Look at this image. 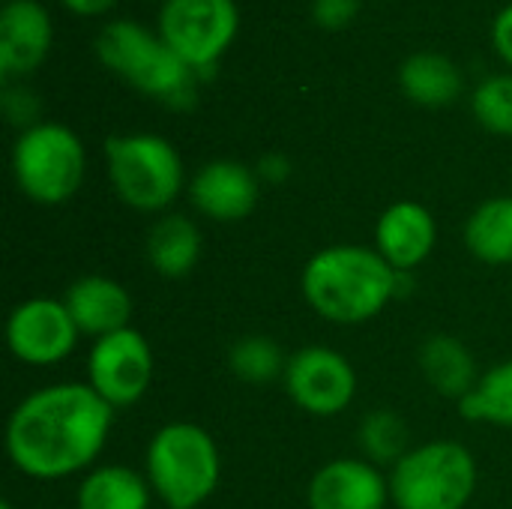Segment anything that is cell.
Returning <instances> with one entry per match:
<instances>
[{
	"instance_id": "6da1fadb",
	"label": "cell",
	"mask_w": 512,
	"mask_h": 509,
	"mask_svg": "<svg viewBox=\"0 0 512 509\" xmlns=\"http://www.w3.org/2000/svg\"><path fill=\"white\" fill-rule=\"evenodd\" d=\"M114 426V408L84 384L24 396L6 423V456L30 480H66L90 468Z\"/></svg>"
},
{
	"instance_id": "7a4b0ae2",
	"label": "cell",
	"mask_w": 512,
	"mask_h": 509,
	"mask_svg": "<svg viewBox=\"0 0 512 509\" xmlns=\"http://www.w3.org/2000/svg\"><path fill=\"white\" fill-rule=\"evenodd\" d=\"M303 300L330 324H366L399 297V270L378 249L339 243L315 252L300 276Z\"/></svg>"
},
{
	"instance_id": "3957f363",
	"label": "cell",
	"mask_w": 512,
	"mask_h": 509,
	"mask_svg": "<svg viewBox=\"0 0 512 509\" xmlns=\"http://www.w3.org/2000/svg\"><path fill=\"white\" fill-rule=\"evenodd\" d=\"M96 57L114 75L126 78L144 96L165 102L168 108L186 111L195 105L198 75L183 63L159 33L135 21H111L96 36Z\"/></svg>"
},
{
	"instance_id": "277c9868",
	"label": "cell",
	"mask_w": 512,
	"mask_h": 509,
	"mask_svg": "<svg viewBox=\"0 0 512 509\" xmlns=\"http://www.w3.org/2000/svg\"><path fill=\"white\" fill-rule=\"evenodd\" d=\"M147 480L168 509H198L219 486L222 459L213 435L195 423H168L147 444Z\"/></svg>"
},
{
	"instance_id": "5b68a950",
	"label": "cell",
	"mask_w": 512,
	"mask_h": 509,
	"mask_svg": "<svg viewBox=\"0 0 512 509\" xmlns=\"http://www.w3.org/2000/svg\"><path fill=\"white\" fill-rule=\"evenodd\" d=\"M105 168L114 195L138 213H165L183 192V159L168 138L153 132L111 135Z\"/></svg>"
},
{
	"instance_id": "8992f818",
	"label": "cell",
	"mask_w": 512,
	"mask_h": 509,
	"mask_svg": "<svg viewBox=\"0 0 512 509\" xmlns=\"http://www.w3.org/2000/svg\"><path fill=\"white\" fill-rule=\"evenodd\" d=\"M396 509H465L477 492V459L465 444L429 441L390 468Z\"/></svg>"
},
{
	"instance_id": "52a82bcc",
	"label": "cell",
	"mask_w": 512,
	"mask_h": 509,
	"mask_svg": "<svg viewBox=\"0 0 512 509\" xmlns=\"http://www.w3.org/2000/svg\"><path fill=\"white\" fill-rule=\"evenodd\" d=\"M87 153L81 138L54 120L18 132L12 144V177L24 198L42 207L66 204L84 183Z\"/></svg>"
},
{
	"instance_id": "ba28073f",
	"label": "cell",
	"mask_w": 512,
	"mask_h": 509,
	"mask_svg": "<svg viewBox=\"0 0 512 509\" xmlns=\"http://www.w3.org/2000/svg\"><path fill=\"white\" fill-rule=\"evenodd\" d=\"M240 27L234 0H165L159 12L162 42L195 69L210 75Z\"/></svg>"
},
{
	"instance_id": "9c48e42d",
	"label": "cell",
	"mask_w": 512,
	"mask_h": 509,
	"mask_svg": "<svg viewBox=\"0 0 512 509\" xmlns=\"http://www.w3.org/2000/svg\"><path fill=\"white\" fill-rule=\"evenodd\" d=\"M153 381V351L144 333L123 327L93 342L87 354V384L114 411L144 399Z\"/></svg>"
},
{
	"instance_id": "30bf717a",
	"label": "cell",
	"mask_w": 512,
	"mask_h": 509,
	"mask_svg": "<svg viewBox=\"0 0 512 509\" xmlns=\"http://www.w3.org/2000/svg\"><path fill=\"white\" fill-rule=\"evenodd\" d=\"M291 402L312 417H336L357 396V372L351 360L333 348L309 345L288 357L282 375Z\"/></svg>"
},
{
	"instance_id": "8fae6325",
	"label": "cell",
	"mask_w": 512,
	"mask_h": 509,
	"mask_svg": "<svg viewBox=\"0 0 512 509\" xmlns=\"http://www.w3.org/2000/svg\"><path fill=\"white\" fill-rule=\"evenodd\" d=\"M78 339H81V333H78L69 309L63 306V300L30 297V300L18 303L6 321L9 354L18 363L33 366V369L63 363L75 351Z\"/></svg>"
},
{
	"instance_id": "7c38bea8",
	"label": "cell",
	"mask_w": 512,
	"mask_h": 509,
	"mask_svg": "<svg viewBox=\"0 0 512 509\" xmlns=\"http://www.w3.org/2000/svg\"><path fill=\"white\" fill-rule=\"evenodd\" d=\"M261 180L258 174L234 159H213L201 165L189 183L192 207L213 222H240L258 207Z\"/></svg>"
},
{
	"instance_id": "4fadbf2b",
	"label": "cell",
	"mask_w": 512,
	"mask_h": 509,
	"mask_svg": "<svg viewBox=\"0 0 512 509\" xmlns=\"http://www.w3.org/2000/svg\"><path fill=\"white\" fill-rule=\"evenodd\" d=\"M309 509H384L390 504V477L369 459H333L315 471Z\"/></svg>"
},
{
	"instance_id": "5bb4252c",
	"label": "cell",
	"mask_w": 512,
	"mask_h": 509,
	"mask_svg": "<svg viewBox=\"0 0 512 509\" xmlns=\"http://www.w3.org/2000/svg\"><path fill=\"white\" fill-rule=\"evenodd\" d=\"M51 15L39 0H6L0 9V75H30L51 51Z\"/></svg>"
},
{
	"instance_id": "9a60e30c",
	"label": "cell",
	"mask_w": 512,
	"mask_h": 509,
	"mask_svg": "<svg viewBox=\"0 0 512 509\" xmlns=\"http://www.w3.org/2000/svg\"><path fill=\"white\" fill-rule=\"evenodd\" d=\"M438 243V222L420 201H396L375 222V249L399 273H414Z\"/></svg>"
},
{
	"instance_id": "2e32d148",
	"label": "cell",
	"mask_w": 512,
	"mask_h": 509,
	"mask_svg": "<svg viewBox=\"0 0 512 509\" xmlns=\"http://www.w3.org/2000/svg\"><path fill=\"white\" fill-rule=\"evenodd\" d=\"M63 306L69 309L75 327L81 336H90L93 342L129 327L132 318V297L129 291L108 279V276H81L63 291Z\"/></svg>"
},
{
	"instance_id": "e0dca14e",
	"label": "cell",
	"mask_w": 512,
	"mask_h": 509,
	"mask_svg": "<svg viewBox=\"0 0 512 509\" xmlns=\"http://www.w3.org/2000/svg\"><path fill=\"white\" fill-rule=\"evenodd\" d=\"M420 372L435 393L456 402H462L480 381L471 348L450 333H435L420 345Z\"/></svg>"
},
{
	"instance_id": "ac0fdd59",
	"label": "cell",
	"mask_w": 512,
	"mask_h": 509,
	"mask_svg": "<svg viewBox=\"0 0 512 509\" xmlns=\"http://www.w3.org/2000/svg\"><path fill=\"white\" fill-rule=\"evenodd\" d=\"M144 255L162 279H183L201 258V231L183 213H162L144 237Z\"/></svg>"
},
{
	"instance_id": "d6986e66",
	"label": "cell",
	"mask_w": 512,
	"mask_h": 509,
	"mask_svg": "<svg viewBox=\"0 0 512 509\" xmlns=\"http://www.w3.org/2000/svg\"><path fill=\"white\" fill-rule=\"evenodd\" d=\"M399 87L402 93L426 108H444L462 93V72L459 66L438 51H417L402 60L399 66Z\"/></svg>"
},
{
	"instance_id": "ffe728a7",
	"label": "cell",
	"mask_w": 512,
	"mask_h": 509,
	"mask_svg": "<svg viewBox=\"0 0 512 509\" xmlns=\"http://www.w3.org/2000/svg\"><path fill=\"white\" fill-rule=\"evenodd\" d=\"M150 480L126 465H99L78 486V509H150Z\"/></svg>"
},
{
	"instance_id": "44dd1931",
	"label": "cell",
	"mask_w": 512,
	"mask_h": 509,
	"mask_svg": "<svg viewBox=\"0 0 512 509\" xmlns=\"http://www.w3.org/2000/svg\"><path fill=\"white\" fill-rule=\"evenodd\" d=\"M465 246L489 267L512 264V195H495L468 216Z\"/></svg>"
},
{
	"instance_id": "7402d4cb",
	"label": "cell",
	"mask_w": 512,
	"mask_h": 509,
	"mask_svg": "<svg viewBox=\"0 0 512 509\" xmlns=\"http://www.w3.org/2000/svg\"><path fill=\"white\" fill-rule=\"evenodd\" d=\"M357 447L372 465L393 468L411 453V426L390 408L369 411L357 426Z\"/></svg>"
},
{
	"instance_id": "603a6c76",
	"label": "cell",
	"mask_w": 512,
	"mask_h": 509,
	"mask_svg": "<svg viewBox=\"0 0 512 509\" xmlns=\"http://www.w3.org/2000/svg\"><path fill=\"white\" fill-rule=\"evenodd\" d=\"M459 411L471 423L510 426L512 429V360L486 369L477 387L459 402Z\"/></svg>"
},
{
	"instance_id": "cb8c5ba5",
	"label": "cell",
	"mask_w": 512,
	"mask_h": 509,
	"mask_svg": "<svg viewBox=\"0 0 512 509\" xmlns=\"http://www.w3.org/2000/svg\"><path fill=\"white\" fill-rule=\"evenodd\" d=\"M288 357L282 354L279 342L261 333L243 336L228 351V369L234 378L246 384H273L285 375Z\"/></svg>"
},
{
	"instance_id": "d4e9b609",
	"label": "cell",
	"mask_w": 512,
	"mask_h": 509,
	"mask_svg": "<svg viewBox=\"0 0 512 509\" xmlns=\"http://www.w3.org/2000/svg\"><path fill=\"white\" fill-rule=\"evenodd\" d=\"M471 111L486 132L512 138V72L483 78L471 96Z\"/></svg>"
},
{
	"instance_id": "484cf974",
	"label": "cell",
	"mask_w": 512,
	"mask_h": 509,
	"mask_svg": "<svg viewBox=\"0 0 512 509\" xmlns=\"http://www.w3.org/2000/svg\"><path fill=\"white\" fill-rule=\"evenodd\" d=\"M0 105H3L6 120H9L12 126H18L21 132L30 129V126H36V123H42V120H36V117H39V99H36L27 87H18V84H9V81H6Z\"/></svg>"
},
{
	"instance_id": "4316f807",
	"label": "cell",
	"mask_w": 512,
	"mask_h": 509,
	"mask_svg": "<svg viewBox=\"0 0 512 509\" xmlns=\"http://www.w3.org/2000/svg\"><path fill=\"white\" fill-rule=\"evenodd\" d=\"M360 9V0H312V18L315 24L327 30H339L354 21Z\"/></svg>"
},
{
	"instance_id": "83f0119b",
	"label": "cell",
	"mask_w": 512,
	"mask_h": 509,
	"mask_svg": "<svg viewBox=\"0 0 512 509\" xmlns=\"http://www.w3.org/2000/svg\"><path fill=\"white\" fill-rule=\"evenodd\" d=\"M492 45H495V51L501 54V60L512 66V3H507V6L495 15V24H492Z\"/></svg>"
},
{
	"instance_id": "f1b7e54d",
	"label": "cell",
	"mask_w": 512,
	"mask_h": 509,
	"mask_svg": "<svg viewBox=\"0 0 512 509\" xmlns=\"http://www.w3.org/2000/svg\"><path fill=\"white\" fill-rule=\"evenodd\" d=\"M255 174H258V180L276 186V183H285V180L291 177V162H288V156H282V153H267V156H261Z\"/></svg>"
},
{
	"instance_id": "f546056e",
	"label": "cell",
	"mask_w": 512,
	"mask_h": 509,
	"mask_svg": "<svg viewBox=\"0 0 512 509\" xmlns=\"http://www.w3.org/2000/svg\"><path fill=\"white\" fill-rule=\"evenodd\" d=\"M69 12L87 18V15H99V12H108L117 0H60Z\"/></svg>"
},
{
	"instance_id": "4dcf8cb0",
	"label": "cell",
	"mask_w": 512,
	"mask_h": 509,
	"mask_svg": "<svg viewBox=\"0 0 512 509\" xmlns=\"http://www.w3.org/2000/svg\"><path fill=\"white\" fill-rule=\"evenodd\" d=\"M0 509H15V507H12L9 501H3V504H0Z\"/></svg>"
}]
</instances>
